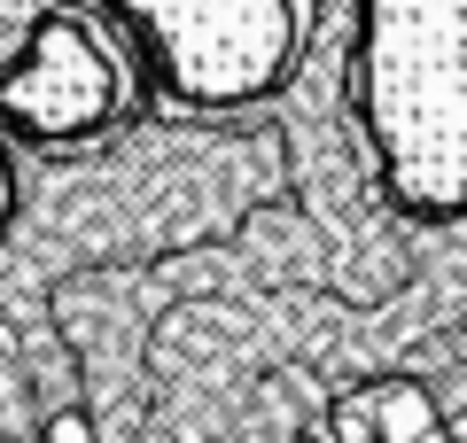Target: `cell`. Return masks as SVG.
<instances>
[{"label":"cell","mask_w":467,"mask_h":443,"mask_svg":"<svg viewBox=\"0 0 467 443\" xmlns=\"http://www.w3.org/2000/svg\"><path fill=\"white\" fill-rule=\"evenodd\" d=\"M358 109L413 218H467V0H367Z\"/></svg>","instance_id":"1"},{"label":"cell","mask_w":467,"mask_h":443,"mask_svg":"<svg viewBox=\"0 0 467 443\" xmlns=\"http://www.w3.org/2000/svg\"><path fill=\"white\" fill-rule=\"evenodd\" d=\"M109 8L149 39L164 94L195 109L281 94L304 47L296 0H109Z\"/></svg>","instance_id":"2"},{"label":"cell","mask_w":467,"mask_h":443,"mask_svg":"<svg viewBox=\"0 0 467 443\" xmlns=\"http://www.w3.org/2000/svg\"><path fill=\"white\" fill-rule=\"evenodd\" d=\"M117 117V63L78 8H55L32 47L0 70V125L24 140H78Z\"/></svg>","instance_id":"3"}]
</instances>
